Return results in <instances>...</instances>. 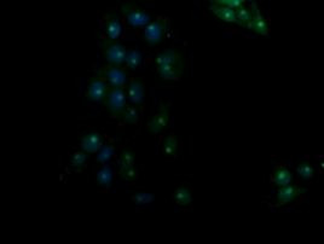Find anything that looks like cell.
I'll list each match as a JSON object with an SVG mask.
<instances>
[{
  "instance_id": "5",
  "label": "cell",
  "mask_w": 324,
  "mask_h": 244,
  "mask_svg": "<svg viewBox=\"0 0 324 244\" xmlns=\"http://www.w3.org/2000/svg\"><path fill=\"white\" fill-rule=\"evenodd\" d=\"M168 27L167 20L158 18L150 22L144 29V40L149 44L150 46H155L160 44L166 35V30Z\"/></svg>"
},
{
  "instance_id": "28",
  "label": "cell",
  "mask_w": 324,
  "mask_h": 244,
  "mask_svg": "<svg viewBox=\"0 0 324 244\" xmlns=\"http://www.w3.org/2000/svg\"><path fill=\"white\" fill-rule=\"evenodd\" d=\"M86 160H87V156H86V154L79 151V153L73 154V156L70 157V164L73 167H82L85 164Z\"/></svg>"
},
{
  "instance_id": "14",
  "label": "cell",
  "mask_w": 324,
  "mask_h": 244,
  "mask_svg": "<svg viewBox=\"0 0 324 244\" xmlns=\"http://www.w3.org/2000/svg\"><path fill=\"white\" fill-rule=\"evenodd\" d=\"M293 179V175L291 171L284 166H278L276 167L274 172L271 174V180L272 183L278 185V186H285L291 183Z\"/></svg>"
},
{
  "instance_id": "13",
  "label": "cell",
  "mask_w": 324,
  "mask_h": 244,
  "mask_svg": "<svg viewBox=\"0 0 324 244\" xmlns=\"http://www.w3.org/2000/svg\"><path fill=\"white\" fill-rule=\"evenodd\" d=\"M102 147V137L97 132H89L82 137L81 139V149L86 153L94 154L99 151Z\"/></svg>"
},
{
  "instance_id": "12",
  "label": "cell",
  "mask_w": 324,
  "mask_h": 244,
  "mask_svg": "<svg viewBox=\"0 0 324 244\" xmlns=\"http://www.w3.org/2000/svg\"><path fill=\"white\" fill-rule=\"evenodd\" d=\"M306 189H300L296 185H285V186H282V189H280L277 192V205H282V204H287L289 202L294 201V199L298 197L300 194L305 192Z\"/></svg>"
},
{
  "instance_id": "18",
  "label": "cell",
  "mask_w": 324,
  "mask_h": 244,
  "mask_svg": "<svg viewBox=\"0 0 324 244\" xmlns=\"http://www.w3.org/2000/svg\"><path fill=\"white\" fill-rule=\"evenodd\" d=\"M235 13H236V18L237 21H239L240 26L247 27L251 22V18H253L250 9L247 8V6H243V8L235 10Z\"/></svg>"
},
{
  "instance_id": "9",
  "label": "cell",
  "mask_w": 324,
  "mask_h": 244,
  "mask_svg": "<svg viewBox=\"0 0 324 244\" xmlns=\"http://www.w3.org/2000/svg\"><path fill=\"white\" fill-rule=\"evenodd\" d=\"M103 29L110 40L118 39L121 34V22L115 12L105 13L103 17Z\"/></svg>"
},
{
  "instance_id": "4",
  "label": "cell",
  "mask_w": 324,
  "mask_h": 244,
  "mask_svg": "<svg viewBox=\"0 0 324 244\" xmlns=\"http://www.w3.org/2000/svg\"><path fill=\"white\" fill-rule=\"evenodd\" d=\"M121 10L123 15L126 16L127 23L132 28H138V27L148 26L150 23V16L149 13L143 11L133 3H125L122 4Z\"/></svg>"
},
{
  "instance_id": "3",
  "label": "cell",
  "mask_w": 324,
  "mask_h": 244,
  "mask_svg": "<svg viewBox=\"0 0 324 244\" xmlns=\"http://www.w3.org/2000/svg\"><path fill=\"white\" fill-rule=\"evenodd\" d=\"M99 47H101L103 56L105 57L106 62H108L110 65L119 67V65L125 61L127 52L125 47H123L120 43H118V41L110 39L102 40L99 41Z\"/></svg>"
},
{
  "instance_id": "8",
  "label": "cell",
  "mask_w": 324,
  "mask_h": 244,
  "mask_svg": "<svg viewBox=\"0 0 324 244\" xmlns=\"http://www.w3.org/2000/svg\"><path fill=\"white\" fill-rule=\"evenodd\" d=\"M168 119H170V105L161 103L158 111L154 116H151L149 121H148V130L150 133H153V135L160 133L167 126Z\"/></svg>"
},
{
  "instance_id": "26",
  "label": "cell",
  "mask_w": 324,
  "mask_h": 244,
  "mask_svg": "<svg viewBox=\"0 0 324 244\" xmlns=\"http://www.w3.org/2000/svg\"><path fill=\"white\" fill-rule=\"evenodd\" d=\"M214 4L226 6V8H230L232 10H237L240 8H243L246 5V2H243V0H219V2H215Z\"/></svg>"
},
{
  "instance_id": "25",
  "label": "cell",
  "mask_w": 324,
  "mask_h": 244,
  "mask_svg": "<svg viewBox=\"0 0 324 244\" xmlns=\"http://www.w3.org/2000/svg\"><path fill=\"white\" fill-rule=\"evenodd\" d=\"M134 159H136V156H134L133 151L126 149L120 155V164L121 166H133Z\"/></svg>"
},
{
  "instance_id": "7",
  "label": "cell",
  "mask_w": 324,
  "mask_h": 244,
  "mask_svg": "<svg viewBox=\"0 0 324 244\" xmlns=\"http://www.w3.org/2000/svg\"><path fill=\"white\" fill-rule=\"evenodd\" d=\"M99 77L104 78L105 81L108 82L110 87H120L122 88V86L126 84V74L122 69H120L119 67L115 65H105L99 69L98 71Z\"/></svg>"
},
{
  "instance_id": "15",
  "label": "cell",
  "mask_w": 324,
  "mask_h": 244,
  "mask_svg": "<svg viewBox=\"0 0 324 244\" xmlns=\"http://www.w3.org/2000/svg\"><path fill=\"white\" fill-rule=\"evenodd\" d=\"M209 9L214 12V15L218 17V18L225 21V22H232V23H237L239 25V21L236 18V13L235 10L226 8V6H220L217 4H212L209 6Z\"/></svg>"
},
{
  "instance_id": "19",
  "label": "cell",
  "mask_w": 324,
  "mask_h": 244,
  "mask_svg": "<svg viewBox=\"0 0 324 244\" xmlns=\"http://www.w3.org/2000/svg\"><path fill=\"white\" fill-rule=\"evenodd\" d=\"M178 150V139L174 135L167 136L164 139V153L166 155H175Z\"/></svg>"
},
{
  "instance_id": "23",
  "label": "cell",
  "mask_w": 324,
  "mask_h": 244,
  "mask_svg": "<svg viewBox=\"0 0 324 244\" xmlns=\"http://www.w3.org/2000/svg\"><path fill=\"white\" fill-rule=\"evenodd\" d=\"M123 120H125L126 123H131V125H136L138 122V111L134 106L127 105L125 111H123L122 115Z\"/></svg>"
},
{
  "instance_id": "27",
  "label": "cell",
  "mask_w": 324,
  "mask_h": 244,
  "mask_svg": "<svg viewBox=\"0 0 324 244\" xmlns=\"http://www.w3.org/2000/svg\"><path fill=\"white\" fill-rule=\"evenodd\" d=\"M154 199H155V196L153 194H142V192H139V194H136L132 196V201L137 204L150 203V202H153Z\"/></svg>"
},
{
  "instance_id": "2",
  "label": "cell",
  "mask_w": 324,
  "mask_h": 244,
  "mask_svg": "<svg viewBox=\"0 0 324 244\" xmlns=\"http://www.w3.org/2000/svg\"><path fill=\"white\" fill-rule=\"evenodd\" d=\"M103 103H104L109 114L114 118H121L127 106L125 93L120 87H109Z\"/></svg>"
},
{
  "instance_id": "1",
  "label": "cell",
  "mask_w": 324,
  "mask_h": 244,
  "mask_svg": "<svg viewBox=\"0 0 324 244\" xmlns=\"http://www.w3.org/2000/svg\"><path fill=\"white\" fill-rule=\"evenodd\" d=\"M157 73L165 80H179L184 71V56L183 52L175 49H167L157 54Z\"/></svg>"
},
{
  "instance_id": "24",
  "label": "cell",
  "mask_w": 324,
  "mask_h": 244,
  "mask_svg": "<svg viewBox=\"0 0 324 244\" xmlns=\"http://www.w3.org/2000/svg\"><path fill=\"white\" fill-rule=\"evenodd\" d=\"M114 146L113 145H104L102 149H99V153L97 155V161L101 163L108 162L110 157L113 156L114 154Z\"/></svg>"
},
{
  "instance_id": "11",
  "label": "cell",
  "mask_w": 324,
  "mask_h": 244,
  "mask_svg": "<svg viewBox=\"0 0 324 244\" xmlns=\"http://www.w3.org/2000/svg\"><path fill=\"white\" fill-rule=\"evenodd\" d=\"M249 9L251 11V15H253V18H251V22L249 23V25L247 26V28L256 30L257 33H259L264 36H268L270 30H268V27L266 25V22H265V20L263 18V16H261V12L259 11V9H258L257 3L251 2Z\"/></svg>"
},
{
  "instance_id": "16",
  "label": "cell",
  "mask_w": 324,
  "mask_h": 244,
  "mask_svg": "<svg viewBox=\"0 0 324 244\" xmlns=\"http://www.w3.org/2000/svg\"><path fill=\"white\" fill-rule=\"evenodd\" d=\"M173 199L175 203H178L181 205L190 204L192 202V195H191L190 189L185 187V186L178 187L173 194Z\"/></svg>"
},
{
  "instance_id": "22",
  "label": "cell",
  "mask_w": 324,
  "mask_h": 244,
  "mask_svg": "<svg viewBox=\"0 0 324 244\" xmlns=\"http://www.w3.org/2000/svg\"><path fill=\"white\" fill-rule=\"evenodd\" d=\"M296 172H298L299 175L304 179H311L313 175V168L311 164H310L308 161H301L296 167Z\"/></svg>"
},
{
  "instance_id": "6",
  "label": "cell",
  "mask_w": 324,
  "mask_h": 244,
  "mask_svg": "<svg viewBox=\"0 0 324 244\" xmlns=\"http://www.w3.org/2000/svg\"><path fill=\"white\" fill-rule=\"evenodd\" d=\"M109 87L110 86L108 85V82L105 81V79L97 75V77L89 79L86 96H87L89 101L103 102V99L105 98L106 93H108Z\"/></svg>"
},
{
  "instance_id": "17",
  "label": "cell",
  "mask_w": 324,
  "mask_h": 244,
  "mask_svg": "<svg viewBox=\"0 0 324 244\" xmlns=\"http://www.w3.org/2000/svg\"><path fill=\"white\" fill-rule=\"evenodd\" d=\"M113 172L109 166H103L97 173V183L102 186L108 187L112 184Z\"/></svg>"
},
{
  "instance_id": "21",
  "label": "cell",
  "mask_w": 324,
  "mask_h": 244,
  "mask_svg": "<svg viewBox=\"0 0 324 244\" xmlns=\"http://www.w3.org/2000/svg\"><path fill=\"white\" fill-rule=\"evenodd\" d=\"M120 178L126 181H134L138 177V172L134 166H120Z\"/></svg>"
},
{
  "instance_id": "20",
  "label": "cell",
  "mask_w": 324,
  "mask_h": 244,
  "mask_svg": "<svg viewBox=\"0 0 324 244\" xmlns=\"http://www.w3.org/2000/svg\"><path fill=\"white\" fill-rule=\"evenodd\" d=\"M140 60H142V56H140V52L138 50H131L126 54V64L127 67L130 68L131 70H134L139 65Z\"/></svg>"
},
{
  "instance_id": "10",
  "label": "cell",
  "mask_w": 324,
  "mask_h": 244,
  "mask_svg": "<svg viewBox=\"0 0 324 244\" xmlns=\"http://www.w3.org/2000/svg\"><path fill=\"white\" fill-rule=\"evenodd\" d=\"M129 97L131 102L138 108H143L144 97H146V87L142 78H134L129 86Z\"/></svg>"
}]
</instances>
